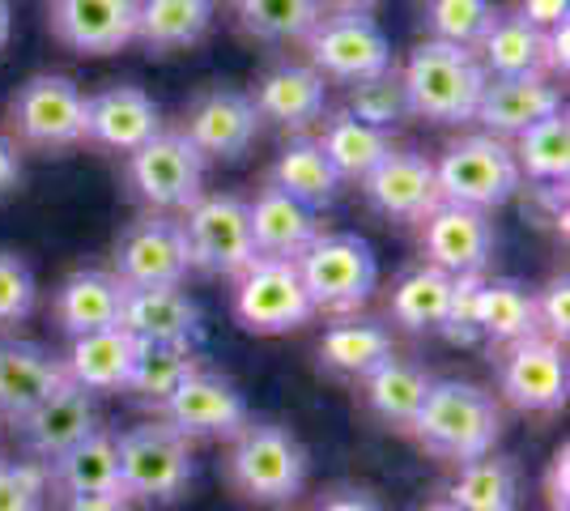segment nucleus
Segmentation results:
<instances>
[{"mask_svg": "<svg viewBox=\"0 0 570 511\" xmlns=\"http://www.w3.org/2000/svg\"><path fill=\"white\" fill-rule=\"evenodd\" d=\"M430 456L448 464H469L494 452L502 435V410L494 392L464 380H434L417 417L404 426Z\"/></svg>", "mask_w": 570, "mask_h": 511, "instance_id": "nucleus-1", "label": "nucleus"}, {"mask_svg": "<svg viewBox=\"0 0 570 511\" xmlns=\"http://www.w3.org/2000/svg\"><path fill=\"white\" fill-rule=\"evenodd\" d=\"M226 487L247 503H289L303 494L311 473V456L303 439L277 422H247L226 452Z\"/></svg>", "mask_w": 570, "mask_h": 511, "instance_id": "nucleus-2", "label": "nucleus"}, {"mask_svg": "<svg viewBox=\"0 0 570 511\" xmlns=\"http://www.w3.org/2000/svg\"><path fill=\"white\" fill-rule=\"evenodd\" d=\"M485 69L476 65L473 48H455L443 39H426L404 60V102L409 116L430 124H469L485 90Z\"/></svg>", "mask_w": 570, "mask_h": 511, "instance_id": "nucleus-3", "label": "nucleus"}, {"mask_svg": "<svg viewBox=\"0 0 570 511\" xmlns=\"http://www.w3.org/2000/svg\"><path fill=\"white\" fill-rule=\"evenodd\" d=\"M119 452V494L132 508H170L191 490L196 461L191 443L167 422H141L116 435Z\"/></svg>", "mask_w": 570, "mask_h": 511, "instance_id": "nucleus-4", "label": "nucleus"}, {"mask_svg": "<svg viewBox=\"0 0 570 511\" xmlns=\"http://www.w3.org/2000/svg\"><path fill=\"white\" fill-rule=\"evenodd\" d=\"M294 265H298L311 307L328 316H357L380 286L375 252L362 235H350V230H333V235L320 230Z\"/></svg>", "mask_w": 570, "mask_h": 511, "instance_id": "nucleus-5", "label": "nucleus"}, {"mask_svg": "<svg viewBox=\"0 0 570 511\" xmlns=\"http://www.w3.org/2000/svg\"><path fill=\"white\" fill-rule=\"evenodd\" d=\"M434 179H439V200L481 209V214L502 209L523 188L511 141L490 137V132H469L452 141L434 158Z\"/></svg>", "mask_w": 570, "mask_h": 511, "instance_id": "nucleus-6", "label": "nucleus"}, {"mask_svg": "<svg viewBox=\"0 0 570 511\" xmlns=\"http://www.w3.org/2000/svg\"><path fill=\"white\" fill-rule=\"evenodd\" d=\"M86 102L81 86L65 73H39L9 98V132L26 149L65 154L86 146Z\"/></svg>", "mask_w": 570, "mask_h": 511, "instance_id": "nucleus-7", "label": "nucleus"}, {"mask_svg": "<svg viewBox=\"0 0 570 511\" xmlns=\"http://www.w3.org/2000/svg\"><path fill=\"white\" fill-rule=\"evenodd\" d=\"M124 184L145 214H184L205 193V158L184 132H158L141 149L124 154Z\"/></svg>", "mask_w": 570, "mask_h": 511, "instance_id": "nucleus-8", "label": "nucleus"}, {"mask_svg": "<svg viewBox=\"0 0 570 511\" xmlns=\"http://www.w3.org/2000/svg\"><path fill=\"white\" fill-rule=\"evenodd\" d=\"M184 244H188L191 273L205 277H238L256 261L252 244V222H247V200L230 193H200L179 218Z\"/></svg>", "mask_w": 570, "mask_h": 511, "instance_id": "nucleus-9", "label": "nucleus"}, {"mask_svg": "<svg viewBox=\"0 0 570 511\" xmlns=\"http://www.w3.org/2000/svg\"><path fill=\"white\" fill-rule=\"evenodd\" d=\"M315 316L294 261L256 256L235 277V320L256 337H282Z\"/></svg>", "mask_w": 570, "mask_h": 511, "instance_id": "nucleus-10", "label": "nucleus"}, {"mask_svg": "<svg viewBox=\"0 0 570 511\" xmlns=\"http://www.w3.org/2000/svg\"><path fill=\"white\" fill-rule=\"evenodd\" d=\"M307 65L324 81H366L392 69V39L371 13H324L303 39Z\"/></svg>", "mask_w": 570, "mask_h": 511, "instance_id": "nucleus-11", "label": "nucleus"}, {"mask_svg": "<svg viewBox=\"0 0 570 511\" xmlns=\"http://www.w3.org/2000/svg\"><path fill=\"white\" fill-rule=\"evenodd\" d=\"M499 392L520 414H558L570 392L567 350L541 333L502 345Z\"/></svg>", "mask_w": 570, "mask_h": 511, "instance_id": "nucleus-12", "label": "nucleus"}, {"mask_svg": "<svg viewBox=\"0 0 570 511\" xmlns=\"http://www.w3.org/2000/svg\"><path fill=\"white\" fill-rule=\"evenodd\" d=\"M111 273L128 291L184 286L191 265L179 218H170V214H141L116 239V265H111Z\"/></svg>", "mask_w": 570, "mask_h": 511, "instance_id": "nucleus-13", "label": "nucleus"}, {"mask_svg": "<svg viewBox=\"0 0 570 511\" xmlns=\"http://www.w3.org/2000/svg\"><path fill=\"white\" fill-rule=\"evenodd\" d=\"M158 414H163L170 431H179L188 443L191 439H235L252 422L243 392L226 375L205 371V366L191 371L188 380L170 392L167 401L158 405Z\"/></svg>", "mask_w": 570, "mask_h": 511, "instance_id": "nucleus-14", "label": "nucleus"}, {"mask_svg": "<svg viewBox=\"0 0 570 511\" xmlns=\"http://www.w3.org/2000/svg\"><path fill=\"white\" fill-rule=\"evenodd\" d=\"M417 244L426 265L443 268V273H485V265L494 261V247H499V230L494 218L481 214V209H464V205H448L439 200L426 218L417 222Z\"/></svg>", "mask_w": 570, "mask_h": 511, "instance_id": "nucleus-15", "label": "nucleus"}, {"mask_svg": "<svg viewBox=\"0 0 570 511\" xmlns=\"http://www.w3.org/2000/svg\"><path fill=\"white\" fill-rule=\"evenodd\" d=\"M261 116H256V102L243 90H230V86H214L205 95L191 98L188 116H184V137L200 149V158L209 163H235L247 149L256 146L261 137Z\"/></svg>", "mask_w": 570, "mask_h": 511, "instance_id": "nucleus-16", "label": "nucleus"}, {"mask_svg": "<svg viewBox=\"0 0 570 511\" xmlns=\"http://www.w3.org/2000/svg\"><path fill=\"white\" fill-rule=\"evenodd\" d=\"M366 205L392 222H422L439 205V179H434V158L417 149H387L362 179Z\"/></svg>", "mask_w": 570, "mask_h": 511, "instance_id": "nucleus-17", "label": "nucleus"}, {"mask_svg": "<svg viewBox=\"0 0 570 511\" xmlns=\"http://www.w3.org/2000/svg\"><path fill=\"white\" fill-rule=\"evenodd\" d=\"M56 43L81 56H111L137 43V0H51Z\"/></svg>", "mask_w": 570, "mask_h": 511, "instance_id": "nucleus-18", "label": "nucleus"}, {"mask_svg": "<svg viewBox=\"0 0 570 511\" xmlns=\"http://www.w3.org/2000/svg\"><path fill=\"white\" fill-rule=\"evenodd\" d=\"M553 111H562V90L553 86V77H490L473 120L481 124V132L515 141L520 132H528L532 124H541Z\"/></svg>", "mask_w": 570, "mask_h": 511, "instance_id": "nucleus-19", "label": "nucleus"}, {"mask_svg": "<svg viewBox=\"0 0 570 511\" xmlns=\"http://www.w3.org/2000/svg\"><path fill=\"white\" fill-rule=\"evenodd\" d=\"M60 389H69L60 354L43 350L39 341H0V417L9 426H18Z\"/></svg>", "mask_w": 570, "mask_h": 511, "instance_id": "nucleus-20", "label": "nucleus"}, {"mask_svg": "<svg viewBox=\"0 0 570 511\" xmlns=\"http://www.w3.org/2000/svg\"><path fill=\"white\" fill-rule=\"evenodd\" d=\"M163 132V111L141 86H107L86 102V141L111 154H132Z\"/></svg>", "mask_w": 570, "mask_h": 511, "instance_id": "nucleus-21", "label": "nucleus"}, {"mask_svg": "<svg viewBox=\"0 0 570 511\" xmlns=\"http://www.w3.org/2000/svg\"><path fill=\"white\" fill-rule=\"evenodd\" d=\"M119 328H128L141 345H196L200 307L184 286H149L124 291Z\"/></svg>", "mask_w": 570, "mask_h": 511, "instance_id": "nucleus-22", "label": "nucleus"}, {"mask_svg": "<svg viewBox=\"0 0 570 511\" xmlns=\"http://www.w3.org/2000/svg\"><path fill=\"white\" fill-rule=\"evenodd\" d=\"M124 282L111 268H72L51 294V320L60 333L86 337L98 328H116L124 312Z\"/></svg>", "mask_w": 570, "mask_h": 511, "instance_id": "nucleus-23", "label": "nucleus"}, {"mask_svg": "<svg viewBox=\"0 0 570 511\" xmlns=\"http://www.w3.org/2000/svg\"><path fill=\"white\" fill-rule=\"evenodd\" d=\"M95 426H98L95 396L69 384V389H60L56 396H48L39 410H30L13 431L22 439L30 461L51 464L60 452H69L72 443H81Z\"/></svg>", "mask_w": 570, "mask_h": 511, "instance_id": "nucleus-24", "label": "nucleus"}, {"mask_svg": "<svg viewBox=\"0 0 570 511\" xmlns=\"http://www.w3.org/2000/svg\"><path fill=\"white\" fill-rule=\"evenodd\" d=\"M137 354H141V341L116 324V328H98V333H86V337H72L69 354H60V363H65V375H69L72 389L98 396V392L128 389Z\"/></svg>", "mask_w": 570, "mask_h": 511, "instance_id": "nucleus-25", "label": "nucleus"}, {"mask_svg": "<svg viewBox=\"0 0 570 511\" xmlns=\"http://www.w3.org/2000/svg\"><path fill=\"white\" fill-rule=\"evenodd\" d=\"M252 102H256L261 120H273L298 132V128H311L315 120H324V111H328V81L315 73L311 65H273L256 81Z\"/></svg>", "mask_w": 570, "mask_h": 511, "instance_id": "nucleus-26", "label": "nucleus"}, {"mask_svg": "<svg viewBox=\"0 0 570 511\" xmlns=\"http://www.w3.org/2000/svg\"><path fill=\"white\" fill-rule=\"evenodd\" d=\"M48 469V490L56 499H81V494H119V452L116 431L95 426L81 443L60 452Z\"/></svg>", "mask_w": 570, "mask_h": 511, "instance_id": "nucleus-27", "label": "nucleus"}, {"mask_svg": "<svg viewBox=\"0 0 570 511\" xmlns=\"http://www.w3.org/2000/svg\"><path fill=\"white\" fill-rule=\"evenodd\" d=\"M247 222H252V244L256 256H282V261H298L303 247L320 235L315 209L298 205L294 196L277 193L273 184H264L256 200H247Z\"/></svg>", "mask_w": 570, "mask_h": 511, "instance_id": "nucleus-28", "label": "nucleus"}, {"mask_svg": "<svg viewBox=\"0 0 570 511\" xmlns=\"http://www.w3.org/2000/svg\"><path fill=\"white\" fill-rule=\"evenodd\" d=\"M392 354H396L392 333L375 320L357 316H341L336 324H328L320 345H315L320 371H328L333 380H354V384L366 371H375L383 358H392Z\"/></svg>", "mask_w": 570, "mask_h": 511, "instance_id": "nucleus-29", "label": "nucleus"}, {"mask_svg": "<svg viewBox=\"0 0 570 511\" xmlns=\"http://www.w3.org/2000/svg\"><path fill=\"white\" fill-rule=\"evenodd\" d=\"M473 324L481 341L511 345L537 333V291L515 277H481L473 294Z\"/></svg>", "mask_w": 570, "mask_h": 511, "instance_id": "nucleus-30", "label": "nucleus"}, {"mask_svg": "<svg viewBox=\"0 0 570 511\" xmlns=\"http://www.w3.org/2000/svg\"><path fill=\"white\" fill-rule=\"evenodd\" d=\"M362 401H366V410L387 422V426H396L404 431L417 410H422V401H426L430 384H434V375H430L426 366L409 363V358H383L375 371H366L362 380Z\"/></svg>", "mask_w": 570, "mask_h": 511, "instance_id": "nucleus-31", "label": "nucleus"}, {"mask_svg": "<svg viewBox=\"0 0 570 511\" xmlns=\"http://www.w3.org/2000/svg\"><path fill=\"white\" fill-rule=\"evenodd\" d=\"M473 56L485 77L546 73V30H532L515 13H494V22L476 39Z\"/></svg>", "mask_w": 570, "mask_h": 511, "instance_id": "nucleus-32", "label": "nucleus"}, {"mask_svg": "<svg viewBox=\"0 0 570 511\" xmlns=\"http://www.w3.org/2000/svg\"><path fill=\"white\" fill-rule=\"evenodd\" d=\"M452 286L455 277L434 265H422L401 273V282L387 294V316L409 333H439V324L452 307Z\"/></svg>", "mask_w": 570, "mask_h": 511, "instance_id": "nucleus-33", "label": "nucleus"}, {"mask_svg": "<svg viewBox=\"0 0 570 511\" xmlns=\"http://www.w3.org/2000/svg\"><path fill=\"white\" fill-rule=\"evenodd\" d=\"M268 184H273L277 193L294 196V200L307 205V209H324V205H333L336 193H341V179H336L333 163L320 154L315 137H294V141H285L273 170H268Z\"/></svg>", "mask_w": 570, "mask_h": 511, "instance_id": "nucleus-34", "label": "nucleus"}, {"mask_svg": "<svg viewBox=\"0 0 570 511\" xmlns=\"http://www.w3.org/2000/svg\"><path fill=\"white\" fill-rule=\"evenodd\" d=\"M214 26V0H137V43L149 51L191 48Z\"/></svg>", "mask_w": 570, "mask_h": 511, "instance_id": "nucleus-35", "label": "nucleus"}, {"mask_svg": "<svg viewBox=\"0 0 570 511\" xmlns=\"http://www.w3.org/2000/svg\"><path fill=\"white\" fill-rule=\"evenodd\" d=\"M448 503L455 511H515L520 508V473L507 456H476L460 464L455 482L448 487Z\"/></svg>", "mask_w": 570, "mask_h": 511, "instance_id": "nucleus-36", "label": "nucleus"}, {"mask_svg": "<svg viewBox=\"0 0 570 511\" xmlns=\"http://www.w3.org/2000/svg\"><path fill=\"white\" fill-rule=\"evenodd\" d=\"M315 146L333 163L341 184H345V179L357 184V179L392 149V132H380V128H371V124L354 120L350 111H336V116L324 120V132L315 137Z\"/></svg>", "mask_w": 570, "mask_h": 511, "instance_id": "nucleus-37", "label": "nucleus"}, {"mask_svg": "<svg viewBox=\"0 0 570 511\" xmlns=\"http://www.w3.org/2000/svg\"><path fill=\"white\" fill-rule=\"evenodd\" d=\"M520 179L532 184H567L570 175V116L553 111L541 124H532L528 132H520L511 141Z\"/></svg>", "mask_w": 570, "mask_h": 511, "instance_id": "nucleus-38", "label": "nucleus"}, {"mask_svg": "<svg viewBox=\"0 0 570 511\" xmlns=\"http://www.w3.org/2000/svg\"><path fill=\"white\" fill-rule=\"evenodd\" d=\"M243 35L261 43H303L311 26L324 18L320 0H235Z\"/></svg>", "mask_w": 570, "mask_h": 511, "instance_id": "nucleus-39", "label": "nucleus"}, {"mask_svg": "<svg viewBox=\"0 0 570 511\" xmlns=\"http://www.w3.org/2000/svg\"><path fill=\"white\" fill-rule=\"evenodd\" d=\"M191 371H200V354L196 345H141L132 375H128V389L145 405H163L170 392L188 380Z\"/></svg>", "mask_w": 570, "mask_h": 511, "instance_id": "nucleus-40", "label": "nucleus"}, {"mask_svg": "<svg viewBox=\"0 0 570 511\" xmlns=\"http://www.w3.org/2000/svg\"><path fill=\"white\" fill-rule=\"evenodd\" d=\"M345 111H350L354 120L380 128V132H392L401 120H409V102H404L401 73L387 69V73H380V77L354 81V86H350V98H345Z\"/></svg>", "mask_w": 570, "mask_h": 511, "instance_id": "nucleus-41", "label": "nucleus"}, {"mask_svg": "<svg viewBox=\"0 0 570 511\" xmlns=\"http://www.w3.org/2000/svg\"><path fill=\"white\" fill-rule=\"evenodd\" d=\"M494 13L499 9L490 0H430V39H443V43H455V48H476V39L485 35V26L494 22Z\"/></svg>", "mask_w": 570, "mask_h": 511, "instance_id": "nucleus-42", "label": "nucleus"}, {"mask_svg": "<svg viewBox=\"0 0 570 511\" xmlns=\"http://www.w3.org/2000/svg\"><path fill=\"white\" fill-rule=\"evenodd\" d=\"M39 307V282H35V268L26 265L18 252L0 247V333L18 328L35 316Z\"/></svg>", "mask_w": 570, "mask_h": 511, "instance_id": "nucleus-43", "label": "nucleus"}, {"mask_svg": "<svg viewBox=\"0 0 570 511\" xmlns=\"http://www.w3.org/2000/svg\"><path fill=\"white\" fill-rule=\"evenodd\" d=\"M48 469L39 461H0V511H43Z\"/></svg>", "mask_w": 570, "mask_h": 511, "instance_id": "nucleus-44", "label": "nucleus"}, {"mask_svg": "<svg viewBox=\"0 0 570 511\" xmlns=\"http://www.w3.org/2000/svg\"><path fill=\"white\" fill-rule=\"evenodd\" d=\"M537 333L567 345L570 333V282L553 277L546 291H537Z\"/></svg>", "mask_w": 570, "mask_h": 511, "instance_id": "nucleus-45", "label": "nucleus"}, {"mask_svg": "<svg viewBox=\"0 0 570 511\" xmlns=\"http://www.w3.org/2000/svg\"><path fill=\"white\" fill-rule=\"evenodd\" d=\"M546 503L549 511H570V448L562 443L546 469Z\"/></svg>", "mask_w": 570, "mask_h": 511, "instance_id": "nucleus-46", "label": "nucleus"}, {"mask_svg": "<svg viewBox=\"0 0 570 511\" xmlns=\"http://www.w3.org/2000/svg\"><path fill=\"white\" fill-rule=\"evenodd\" d=\"M515 18H523L532 30H549L570 18V0H520Z\"/></svg>", "mask_w": 570, "mask_h": 511, "instance_id": "nucleus-47", "label": "nucleus"}, {"mask_svg": "<svg viewBox=\"0 0 570 511\" xmlns=\"http://www.w3.org/2000/svg\"><path fill=\"white\" fill-rule=\"evenodd\" d=\"M570 69V18L546 30V77H567Z\"/></svg>", "mask_w": 570, "mask_h": 511, "instance_id": "nucleus-48", "label": "nucleus"}, {"mask_svg": "<svg viewBox=\"0 0 570 511\" xmlns=\"http://www.w3.org/2000/svg\"><path fill=\"white\" fill-rule=\"evenodd\" d=\"M315 511H383L366 490H333V494H324Z\"/></svg>", "mask_w": 570, "mask_h": 511, "instance_id": "nucleus-49", "label": "nucleus"}, {"mask_svg": "<svg viewBox=\"0 0 570 511\" xmlns=\"http://www.w3.org/2000/svg\"><path fill=\"white\" fill-rule=\"evenodd\" d=\"M22 184V154L13 137H0V196H9Z\"/></svg>", "mask_w": 570, "mask_h": 511, "instance_id": "nucleus-50", "label": "nucleus"}, {"mask_svg": "<svg viewBox=\"0 0 570 511\" xmlns=\"http://www.w3.org/2000/svg\"><path fill=\"white\" fill-rule=\"evenodd\" d=\"M60 511H137L124 494H81V499H60Z\"/></svg>", "mask_w": 570, "mask_h": 511, "instance_id": "nucleus-51", "label": "nucleus"}, {"mask_svg": "<svg viewBox=\"0 0 570 511\" xmlns=\"http://www.w3.org/2000/svg\"><path fill=\"white\" fill-rule=\"evenodd\" d=\"M328 13H371V9H380L383 0H320Z\"/></svg>", "mask_w": 570, "mask_h": 511, "instance_id": "nucleus-52", "label": "nucleus"}, {"mask_svg": "<svg viewBox=\"0 0 570 511\" xmlns=\"http://www.w3.org/2000/svg\"><path fill=\"white\" fill-rule=\"evenodd\" d=\"M9 35H13V9H9V0H0V51L9 43Z\"/></svg>", "mask_w": 570, "mask_h": 511, "instance_id": "nucleus-53", "label": "nucleus"}, {"mask_svg": "<svg viewBox=\"0 0 570 511\" xmlns=\"http://www.w3.org/2000/svg\"><path fill=\"white\" fill-rule=\"evenodd\" d=\"M426 511H455V508H452V503H430Z\"/></svg>", "mask_w": 570, "mask_h": 511, "instance_id": "nucleus-54", "label": "nucleus"}, {"mask_svg": "<svg viewBox=\"0 0 570 511\" xmlns=\"http://www.w3.org/2000/svg\"><path fill=\"white\" fill-rule=\"evenodd\" d=\"M214 4H217V0H214Z\"/></svg>", "mask_w": 570, "mask_h": 511, "instance_id": "nucleus-55", "label": "nucleus"}]
</instances>
